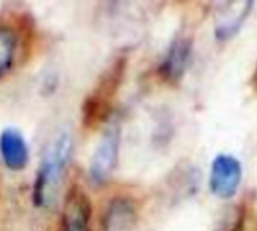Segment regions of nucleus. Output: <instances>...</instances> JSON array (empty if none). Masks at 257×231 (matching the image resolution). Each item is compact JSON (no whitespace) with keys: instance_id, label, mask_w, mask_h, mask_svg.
<instances>
[{"instance_id":"10","label":"nucleus","mask_w":257,"mask_h":231,"mask_svg":"<svg viewBox=\"0 0 257 231\" xmlns=\"http://www.w3.org/2000/svg\"><path fill=\"white\" fill-rule=\"evenodd\" d=\"M18 50V36L8 27L0 26V80L6 77L14 68Z\"/></svg>"},{"instance_id":"8","label":"nucleus","mask_w":257,"mask_h":231,"mask_svg":"<svg viewBox=\"0 0 257 231\" xmlns=\"http://www.w3.org/2000/svg\"><path fill=\"white\" fill-rule=\"evenodd\" d=\"M0 158L11 171H21L27 167L30 152L24 135L15 128H6L0 134Z\"/></svg>"},{"instance_id":"3","label":"nucleus","mask_w":257,"mask_h":231,"mask_svg":"<svg viewBox=\"0 0 257 231\" xmlns=\"http://www.w3.org/2000/svg\"><path fill=\"white\" fill-rule=\"evenodd\" d=\"M120 150V125L116 119L107 122L102 137L90 158L89 176L90 180L102 186L110 182L113 173L116 171Z\"/></svg>"},{"instance_id":"9","label":"nucleus","mask_w":257,"mask_h":231,"mask_svg":"<svg viewBox=\"0 0 257 231\" xmlns=\"http://www.w3.org/2000/svg\"><path fill=\"white\" fill-rule=\"evenodd\" d=\"M137 210L136 204L128 197L113 198L102 218V231H136Z\"/></svg>"},{"instance_id":"2","label":"nucleus","mask_w":257,"mask_h":231,"mask_svg":"<svg viewBox=\"0 0 257 231\" xmlns=\"http://www.w3.org/2000/svg\"><path fill=\"white\" fill-rule=\"evenodd\" d=\"M122 72L123 63L117 60L104 75H101L98 84L83 105V123L86 126H98L99 123L107 122L105 119L108 117L111 101L119 87Z\"/></svg>"},{"instance_id":"11","label":"nucleus","mask_w":257,"mask_h":231,"mask_svg":"<svg viewBox=\"0 0 257 231\" xmlns=\"http://www.w3.org/2000/svg\"><path fill=\"white\" fill-rule=\"evenodd\" d=\"M244 218L245 213L241 206H229L223 212L214 231H242Z\"/></svg>"},{"instance_id":"6","label":"nucleus","mask_w":257,"mask_h":231,"mask_svg":"<svg viewBox=\"0 0 257 231\" xmlns=\"http://www.w3.org/2000/svg\"><path fill=\"white\" fill-rule=\"evenodd\" d=\"M191 50H193V42L188 36H176L170 42L158 66L160 77L170 84L179 83L188 68Z\"/></svg>"},{"instance_id":"5","label":"nucleus","mask_w":257,"mask_h":231,"mask_svg":"<svg viewBox=\"0 0 257 231\" xmlns=\"http://www.w3.org/2000/svg\"><path fill=\"white\" fill-rule=\"evenodd\" d=\"M92 206L80 186H72L63 201L60 231H92Z\"/></svg>"},{"instance_id":"1","label":"nucleus","mask_w":257,"mask_h":231,"mask_svg":"<svg viewBox=\"0 0 257 231\" xmlns=\"http://www.w3.org/2000/svg\"><path fill=\"white\" fill-rule=\"evenodd\" d=\"M74 152V140L68 131L59 132L47 146L32 188L33 204L39 209L53 207Z\"/></svg>"},{"instance_id":"7","label":"nucleus","mask_w":257,"mask_h":231,"mask_svg":"<svg viewBox=\"0 0 257 231\" xmlns=\"http://www.w3.org/2000/svg\"><path fill=\"white\" fill-rule=\"evenodd\" d=\"M253 2H227L220 3L215 11V36L218 41L233 38L244 26L250 15Z\"/></svg>"},{"instance_id":"12","label":"nucleus","mask_w":257,"mask_h":231,"mask_svg":"<svg viewBox=\"0 0 257 231\" xmlns=\"http://www.w3.org/2000/svg\"><path fill=\"white\" fill-rule=\"evenodd\" d=\"M256 84H257V69H256Z\"/></svg>"},{"instance_id":"4","label":"nucleus","mask_w":257,"mask_h":231,"mask_svg":"<svg viewBox=\"0 0 257 231\" xmlns=\"http://www.w3.org/2000/svg\"><path fill=\"white\" fill-rule=\"evenodd\" d=\"M242 182V165L238 158L229 153L215 156L211 165L209 188L214 195L223 200L232 198Z\"/></svg>"}]
</instances>
